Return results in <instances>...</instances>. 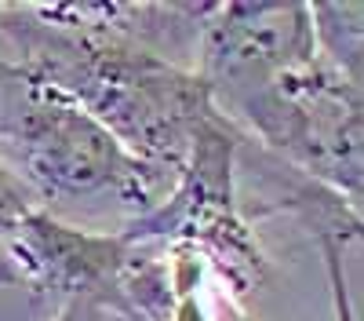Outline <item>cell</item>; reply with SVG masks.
<instances>
[{
    "label": "cell",
    "instance_id": "cell-3",
    "mask_svg": "<svg viewBox=\"0 0 364 321\" xmlns=\"http://www.w3.org/2000/svg\"><path fill=\"white\" fill-rule=\"evenodd\" d=\"M240 146L245 135L215 113L197 132L168 194L149 212L120 223L117 230L132 245L193 252L237 303H248L269 281L273 267L240 209Z\"/></svg>",
    "mask_w": 364,
    "mask_h": 321
},
{
    "label": "cell",
    "instance_id": "cell-2",
    "mask_svg": "<svg viewBox=\"0 0 364 321\" xmlns=\"http://www.w3.org/2000/svg\"><path fill=\"white\" fill-rule=\"evenodd\" d=\"M0 168L37 209L117 204L124 223L168 194L171 175L135 161L77 99L0 55Z\"/></svg>",
    "mask_w": 364,
    "mask_h": 321
},
{
    "label": "cell",
    "instance_id": "cell-8",
    "mask_svg": "<svg viewBox=\"0 0 364 321\" xmlns=\"http://www.w3.org/2000/svg\"><path fill=\"white\" fill-rule=\"evenodd\" d=\"M26 209H33V201H29L26 190L11 179L4 168H0V241L8 238V230L18 223V216H22ZM0 285L18 288V278H15V270H11V263H8L4 252H0Z\"/></svg>",
    "mask_w": 364,
    "mask_h": 321
},
{
    "label": "cell",
    "instance_id": "cell-9",
    "mask_svg": "<svg viewBox=\"0 0 364 321\" xmlns=\"http://www.w3.org/2000/svg\"><path fill=\"white\" fill-rule=\"evenodd\" d=\"M204 321H259V317L248 310V303H237L230 292H219V296L211 300Z\"/></svg>",
    "mask_w": 364,
    "mask_h": 321
},
{
    "label": "cell",
    "instance_id": "cell-5",
    "mask_svg": "<svg viewBox=\"0 0 364 321\" xmlns=\"http://www.w3.org/2000/svg\"><path fill=\"white\" fill-rule=\"evenodd\" d=\"M317 58L310 4H208L197 44L193 73L204 80L215 110H230L281 73Z\"/></svg>",
    "mask_w": 364,
    "mask_h": 321
},
{
    "label": "cell",
    "instance_id": "cell-7",
    "mask_svg": "<svg viewBox=\"0 0 364 321\" xmlns=\"http://www.w3.org/2000/svg\"><path fill=\"white\" fill-rule=\"evenodd\" d=\"M310 22H314V48L321 63L350 80H360V63H364V4L360 0L310 4Z\"/></svg>",
    "mask_w": 364,
    "mask_h": 321
},
{
    "label": "cell",
    "instance_id": "cell-1",
    "mask_svg": "<svg viewBox=\"0 0 364 321\" xmlns=\"http://www.w3.org/2000/svg\"><path fill=\"white\" fill-rule=\"evenodd\" d=\"M208 4H0L8 63L77 99L124 150L171 175L215 117L190 51Z\"/></svg>",
    "mask_w": 364,
    "mask_h": 321
},
{
    "label": "cell",
    "instance_id": "cell-6",
    "mask_svg": "<svg viewBox=\"0 0 364 321\" xmlns=\"http://www.w3.org/2000/svg\"><path fill=\"white\" fill-rule=\"evenodd\" d=\"M132 241L120 230H95L44 209H26L4 238V256L18 288L63 303L120 310V281L132 259Z\"/></svg>",
    "mask_w": 364,
    "mask_h": 321
},
{
    "label": "cell",
    "instance_id": "cell-10",
    "mask_svg": "<svg viewBox=\"0 0 364 321\" xmlns=\"http://www.w3.org/2000/svg\"><path fill=\"white\" fill-rule=\"evenodd\" d=\"M55 321H109V314L99 307H84V303H63Z\"/></svg>",
    "mask_w": 364,
    "mask_h": 321
},
{
    "label": "cell",
    "instance_id": "cell-4",
    "mask_svg": "<svg viewBox=\"0 0 364 321\" xmlns=\"http://www.w3.org/2000/svg\"><path fill=\"white\" fill-rule=\"evenodd\" d=\"M364 99L350 80L321 58L295 66L259 92L223 110L226 121L259 142L291 172L360 204L364 183Z\"/></svg>",
    "mask_w": 364,
    "mask_h": 321
}]
</instances>
